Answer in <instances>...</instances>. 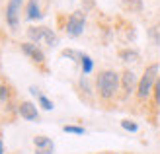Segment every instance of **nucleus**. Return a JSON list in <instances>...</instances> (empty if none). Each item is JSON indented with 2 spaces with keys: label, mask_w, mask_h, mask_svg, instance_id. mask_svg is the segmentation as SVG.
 <instances>
[{
  "label": "nucleus",
  "mask_w": 160,
  "mask_h": 154,
  "mask_svg": "<svg viewBox=\"0 0 160 154\" xmlns=\"http://www.w3.org/2000/svg\"><path fill=\"white\" fill-rule=\"evenodd\" d=\"M43 10H45V6H41V0H29L26 6V18L28 20H41L45 14Z\"/></svg>",
  "instance_id": "nucleus-9"
},
{
  "label": "nucleus",
  "mask_w": 160,
  "mask_h": 154,
  "mask_svg": "<svg viewBox=\"0 0 160 154\" xmlns=\"http://www.w3.org/2000/svg\"><path fill=\"white\" fill-rule=\"evenodd\" d=\"M0 154H4V144H2V141H0Z\"/></svg>",
  "instance_id": "nucleus-20"
},
{
  "label": "nucleus",
  "mask_w": 160,
  "mask_h": 154,
  "mask_svg": "<svg viewBox=\"0 0 160 154\" xmlns=\"http://www.w3.org/2000/svg\"><path fill=\"white\" fill-rule=\"evenodd\" d=\"M121 127L125 129V131H129V133H137L139 131V125L135 123V121H131V119H123L121 121Z\"/></svg>",
  "instance_id": "nucleus-16"
},
{
  "label": "nucleus",
  "mask_w": 160,
  "mask_h": 154,
  "mask_svg": "<svg viewBox=\"0 0 160 154\" xmlns=\"http://www.w3.org/2000/svg\"><path fill=\"white\" fill-rule=\"evenodd\" d=\"M18 111H20V115L26 121H37L39 119V111H37V107L31 102H22Z\"/></svg>",
  "instance_id": "nucleus-10"
},
{
  "label": "nucleus",
  "mask_w": 160,
  "mask_h": 154,
  "mask_svg": "<svg viewBox=\"0 0 160 154\" xmlns=\"http://www.w3.org/2000/svg\"><path fill=\"white\" fill-rule=\"evenodd\" d=\"M152 94H154L156 103H160V76L156 78V82H154V90H152Z\"/></svg>",
  "instance_id": "nucleus-18"
},
{
  "label": "nucleus",
  "mask_w": 160,
  "mask_h": 154,
  "mask_svg": "<svg viewBox=\"0 0 160 154\" xmlns=\"http://www.w3.org/2000/svg\"><path fill=\"white\" fill-rule=\"evenodd\" d=\"M6 98H8V86L2 82V80H0V102L6 100Z\"/></svg>",
  "instance_id": "nucleus-19"
},
{
  "label": "nucleus",
  "mask_w": 160,
  "mask_h": 154,
  "mask_svg": "<svg viewBox=\"0 0 160 154\" xmlns=\"http://www.w3.org/2000/svg\"><path fill=\"white\" fill-rule=\"evenodd\" d=\"M37 102H39V105H41V107H43L45 111H51V109L55 107L53 102H51L49 98H47V96H43V94H39V96H37Z\"/></svg>",
  "instance_id": "nucleus-14"
},
{
  "label": "nucleus",
  "mask_w": 160,
  "mask_h": 154,
  "mask_svg": "<svg viewBox=\"0 0 160 154\" xmlns=\"http://www.w3.org/2000/svg\"><path fill=\"white\" fill-rule=\"evenodd\" d=\"M156 74H158V64H150L145 70V74L141 76L139 84H137V96L141 100H147L150 92L154 90V82H156Z\"/></svg>",
  "instance_id": "nucleus-2"
},
{
  "label": "nucleus",
  "mask_w": 160,
  "mask_h": 154,
  "mask_svg": "<svg viewBox=\"0 0 160 154\" xmlns=\"http://www.w3.org/2000/svg\"><path fill=\"white\" fill-rule=\"evenodd\" d=\"M121 6H123V10L137 14L142 10V0H121Z\"/></svg>",
  "instance_id": "nucleus-11"
},
{
  "label": "nucleus",
  "mask_w": 160,
  "mask_h": 154,
  "mask_svg": "<svg viewBox=\"0 0 160 154\" xmlns=\"http://www.w3.org/2000/svg\"><path fill=\"white\" fill-rule=\"evenodd\" d=\"M62 131H65V133H72V135H84L86 129L84 127H78V125H65V127H62Z\"/></svg>",
  "instance_id": "nucleus-17"
},
{
  "label": "nucleus",
  "mask_w": 160,
  "mask_h": 154,
  "mask_svg": "<svg viewBox=\"0 0 160 154\" xmlns=\"http://www.w3.org/2000/svg\"><path fill=\"white\" fill-rule=\"evenodd\" d=\"M84 26H86V16H84V12L82 10L72 12V14L68 16V22H67V26H65L67 35L68 37H78L84 31Z\"/></svg>",
  "instance_id": "nucleus-4"
},
{
  "label": "nucleus",
  "mask_w": 160,
  "mask_h": 154,
  "mask_svg": "<svg viewBox=\"0 0 160 154\" xmlns=\"http://www.w3.org/2000/svg\"><path fill=\"white\" fill-rule=\"evenodd\" d=\"M119 57H121L125 62H135V61H139V53H135V51H131V49L119 51Z\"/></svg>",
  "instance_id": "nucleus-13"
},
{
  "label": "nucleus",
  "mask_w": 160,
  "mask_h": 154,
  "mask_svg": "<svg viewBox=\"0 0 160 154\" xmlns=\"http://www.w3.org/2000/svg\"><path fill=\"white\" fill-rule=\"evenodd\" d=\"M119 84H121V76L115 70H102L98 74V78H96V88H98V94L103 100L113 98L117 94Z\"/></svg>",
  "instance_id": "nucleus-1"
},
{
  "label": "nucleus",
  "mask_w": 160,
  "mask_h": 154,
  "mask_svg": "<svg viewBox=\"0 0 160 154\" xmlns=\"http://www.w3.org/2000/svg\"><path fill=\"white\" fill-rule=\"evenodd\" d=\"M33 144H35V154H53L55 152V142L49 137L39 135L33 139Z\"/></svg>",
  "instance_id": "nucleus-8"
},
{
  "label": "nucleus",
  "mask_w": 160,
  "mask_h": 154,
  "mask_svg": "<svg viewBox=\"0 0 160 154\" xmlns=\"http://www.w3.org/2000/svg\"><path fill=\"white\" fill-rule=\"evenodd\" d=\"M135 84H137V78H135V72L133 70H123L121 72V90H123V94H121V98H127L133 90H135Z\"/></svg>",
  "instance_id": "nucleus-7"
},
{
  "label": "nucleus",
  "mask_w": 160,
  "mask_h": 154,
  "mask_svg": "<svg viewBox=\"0 0 160 154\" xmlns=\"http://www.w3.org/2000/svg\"><path fill=\"white\" fill-rule=\"evenodd\" d=\"M111 154H115V152H111Z\"/></svg>",
  "instance_id": "nucleus-21"
},
{
  "label": "nucleus",
  "mask_w": 160,
  "mask_h": 154,
  "mask_svg": "<svg viewBox=\"0 0 160 154\" xmlns=\"http://www.w3.org/2000/svg\"><path fill=\"white\" fill-rule=\"evenodd\" d=\"M80 67H82V74H90L92 68H94V62L88 55L82 53V57H80Z\"/></svg>",
  "instance_id": "nucleus-12"
},
{
  "label": "nucleus",
  "mask_w": 160,
  "mask_h": 154,
  "mask_svg": "<svg viewBox=\"0 0 160 154\" xmlns=\"http://www.w3.org/2000/svg\"><path fill=\"white\" fill-rule=\"evenodd\" d=\"M148 37L152 39L156 45H160V23H156V26H152L148 29Z\"/></svg>",
  "instance_id": "nucleus-15"
},
{
  "label": "nucleus",
  "mask_w": 160,
  "mask_h": 154,
  "mask_svg": "<svg viewBox=\"0 0 160 154\" xmlns=\"http://www.w3.org/2000/svg\"><path fill=\"white\" fill-rule=\"evenodd\" d=\"M28 37L31 39V43H45L49 47H55L59 43L57 33L51 29V27H45V26H33L28 29Z\"/></svg>",
  "instance_id": "nucleus-3"
},
{
  "label": "nucleus",
  "mask_w": 160,
  "mask_h": 154,
  "mask_svg": "<svg viewBox=\"0 0 160 154\" xmlns=\"http://www.w3.org/2000/svg\"><path fill=\"white\" fill-rule=\"evenodd\" d=\"M20 47H22V53L28 55L35 64H43V62H45V53L39 49L35 43H22Z\"/></svg>",
  "instance_id": "nucleus-6"
},
{
  "label": "nucleus",
  "mask_w": 160,
  "mask_h": 154,
  "mask_svg": "<svg viewBox=\"0 0 160 154\" xmlns=\"http://www.w3.org/2000/svg\"><path fill=\"white\" fill-rule=\"evenodd\" d=\"M22 4H23V0H10L8 6H6V22H8V26H10L12 29H16V27H18V23H20Z\"/></svg>",
  "instance_id": "nucleus-5"
}]
</instances>
